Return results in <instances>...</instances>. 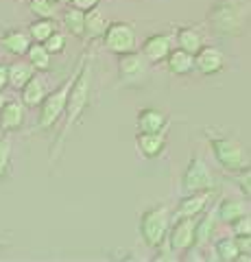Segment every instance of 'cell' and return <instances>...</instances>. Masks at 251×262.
Returning a JSON list of instances; mask_svg holds the SVG:
<instances>
[{"mask_svg": "<svg viewBox=\"0 0 251 262\" xmlns=\"http://www.w3.org/2000/svg\"><path fill=\"white\" fill-rule=\"evenodd\" d=\"M251 7L245 0H216L208 11V24L221 37L245 35L249 27Z\"/></svg>", "mask_w": 251, "mask_h": 262, "instance_id": "obj_1", "label": "cell"}, {"mask_svg": "<svg viewBox=\"0 0 251 262\" xmlns=\"http://www.w3.org/2000/svg\"><path fill=\"white\" fill-rule=\"evenodd\" d=\"M208 138H210V146H212L216 162L225 170L238 175L242 170L251 168V153L240 140L232 136H216V134H208Z\"/></svg>", "mask_w": 251, "mask_h": 262, "instance_id": "obj_2", "label": "cell"}, {"mask_svg": "<svg viewBox=\"0 0 251 262\" xmlns=\"http://www.w3.org/2000/svg\"><path fill=\"white\" fill-rule=\"evenodd\" d=\"M77 77H79V72H75L61 88H57L55 92H51L44 98V103L39 105V129H51L61 118V114L68 107V98H70Z\"/></svg>", "mask_w": 251, "mask_h": 262, "instance_id": "obj_3", "label": "cell"}, {"mask_svg": "<svg viewBox=\"0 0 251 262\" xmlns=\"http://www.w3.org/2000/svg\"><path fill=\"white\" fill-rule=\"evenodd\" d=\"M168 232H171V214L166 206L153 208L142 214L140 234L149 247H159L164 241H168Z\"/></svg>", "mask_w": 251, "mask_h": 262, "instance_id": "obj_4", "label": "cell"}, {"mask_svg": "<svg viewBox=\"0 0 251 262\" xmlns=\"http://www.w3.org/2000/svg\"><path fill=\"white\" fill-rule=\"evenodd\" d=\"M90 85H92V68L85 66L81 68L79 77L72 85V92H70V98H68V107H66V127H63V136L66 131L75 125V122L83 116V110L87 105V98H90Z\"/></svg>", "mask_w": 251, "mask_h": 262, "instance_id": "obj_5", "label": "cell"}, {"mask_svg": "<svg viewBox=\"0 0 251 262\" xmlns=\"http://www.w3.org/2000/svg\"><path fill=\"white\" fill-rule=\"evenodd\" d=\"M181 188L184 192H206V190H214V175L210 173L208 164L199 158V155H194V158L188 162V168H186V173L181 177Z\"/></svg>", "mask_w": 251, "mask_h": 262, "instance_id": "obj_6", "label": "cell"}, {"mask_svg": "<svg viewBox=\"0 0 251 262\" xmlns=\"http://www.w3.org/2000/svg\"><path fill=\"white\" fill-rule=\"evenodd\" d=\"M103 37L105 46L116 55H127L135 51V31L127 22H111Z\"/></svg>", "mask_w": 251, "mask_h": 262, "instance_id": "obj_7", "label": "cell"}, {"mask_svg": "<svg viewBox=\"0 0 251 262\" xmlns=\"http://www.w3.org/2000/svg\"><path fill=\"white\" fill-rule=\"evenodd\" d=\"M194 236H197V216H181L168 232V247L173 251H188L194 247Z\"/></svg>", "mask_w": 251, "mask_h": 262, "instance_id": "obj_8", "label": "cell"}, {"mask_svg": "<svg viewBox=\"0 0 251 262\" xmlns=\"http://www.w3.org/2000/svg\"><path fill=\"white\" fill-rule=\"evenodd\" d=\"M175 35L173 33H157V35L147 37V42L142 44V55L147 57L149 63H157L168 59V55L175 48Z\"/></svg>", "mask_w": 251, "mask_h": 262, "instance_id": "obj_9", "label": "cell"}, {"mask_svg": "<svg viewBox=\"0 0 251 262\" xmlns=\"http://www.w3.org/2000/svg\"><path fill=\"white\" fill-rule=\"evenodd\" d=\"M194 66H197V70L206 77L216 75V72H221L225 68V55L214 46H203L194 55Z\"/></svg>", "mask_w": 251, "mask_h": 262, "instance_id": "obj_10", "label": "cell"}, {"mask_svg": "<svg viewBox=\"0 0 251 262\" xmlns=\"http://www.w3.org/2000/svg\"><path fill=\"white\" fill-rule=\"evenodd\" d=\"M212 199V190H206V192H188L179 201L175 212V219H181V216H199L208 210V203Z\"/></svg>", "mask_w": 251, "mask_h": 262, "instance_id": "obj_11", "label": "cell"}, {"mask_svg": "<svg viewBox=\"0 0 251 262\" xmlns=\"http://www.w3.org/2000/svg\"><path fill=\"white\" fill-rule=\"evenodd\" d=\"M120 75H123L125 81L133 83V81H142L144 75H147V57L144 55H138L133 53H127V55H120Z\"/></svg>", "mask_w": 251, "mask_h": 262, "instance_id": "obj_12", "label": "cell"}, {"mask_svg": "<svg viewBox=\"0 0 251 262\" xmlns=\"http://www.w3.org/2000/svg\"><path fill=\"white\" fill-rule=\"evenodd\" d=\"M166 66H168V70H171L173 75H177V77L190 75L192 70H197V66H194V55L188 53V51H184V48H179V46L173 48V53L168 55Z\"/></svg>", "mask_w": 251, "mask_h": 262, "instance_id": "obj_13", "label": "cell"}, {"mask_svg": "<svg viewBox=\"0 0 251 262\" xmlns=\"http://www.w3.org/2000/svg\"><path fill=\"white\" fill-rule=\"evenodd\" d=\"M0 46H3L7 53L27 55L31 48V35H27L24 31H7L5 35L0 37Z\"/></svg>", "mask_w": 251, "mask_h": 262, "instance_id": "obj_14", "label": "cell"}, {"mask_svg": "<svg viewBox=\"0 0 251 262\" xmlns=\"http://www.w3.org/2000/svg\"><path fill=\"white\" fill-rule=\"evenodd\" d=\"M138 146L144 158H157L162 155L166 146V134L164 131H155V134H140L138 136Z\"/></svg>", "mask_w": 251, "mask_h": 262, "instance_id": "obj_15", "label": "cell"}, {"mask_svg": "<svg viewBox=\"0 0 251 262\" xmlns=\"http://www.w3.org/2000/svg\"><path fill=\"white\" fill-rule=\"evenodd\" d=\"M164 127H166V116L159 110L147 107L138 116V129H140V134H155V131H164Z\"/></svg>", "mask_w": 251, "mask_h": 262, "instance_id": "obj_16", "label": "cell"}, {"mask_svg": "<svg viewBox=\"0 0 251 262\" xmlns=\"http://www.w3.org/2000/svg\"><path fill=\"white\" fill-rule=\"evenodd\" d=\"M24 122V110L20 103H5V107L0 110V127L5 131H18Z\"/></svg>", "mask_w": 251, "mask_h": 262, "instance_id": "obj_17", "label": "cell"}, {"mask_svg": "<svg viewBox=\"0 0 251 262\" xmlns=\"http://www.w3.org/2000/svg\"><path fill=\"white\" fill-rule=\"evenodd\" d=\"M177 46L192 53V55H197L201 48H203V35H201V31L194 29V27H184V29L177 31Z\"/></svg>", "mask_w": 251, "mask_h": 262, "instance_id": "obj_18", "label": "cell"}, {"mask_svg": "<svg viewBox=\"0 0 251 262\" xmlns=\"http://www.w3.org/2000/svg\"><path fill=\"white\" fill-rule=\"evenodd\" d=\"M46 96H48L46 85L39 77H33L27 85L22 88V103L27 105V107H37V105H42Z\"/></svg>", "mask_w": 251, "mask_h": 262, "instance_id": "obj_19", "label": "cell"}, {"mask_svg": "<svg viewBox=\"0 0 251 262\" xmlns=\"http://www.w3.org/2000/svg\"><path fill=\"white\" fill-rule=\"evenodd\" d=\"M216 219H218L216 210H210V212H206V214L197 221L194 247H203L206 243H210V238H212V234H214V227H216Z\"/></svg>", "mask_w": 251, "mask_h": 262, "instance_id": "obj_20", "label": "cell"}, {"mask_svg": "<svg viewBox=\"0 0 251 262\" xmlns=\"http://www.w3.org/2000/svg\"><path fill=\"white\" fill-rule=\"evenodd\" d=\"M33 63H24V61H15V63H11L9 66V85L13 88V90H22L24 85L29 83L31 79H33L35 75H33Z\"/></svg>", "mask_w": 251, "mask_h": 262, "instance_id": "obj_21", "label": "cell"}, {"mask_svg": "<svg viewBox=\"0 0 251 262\" xmlns=\"http://www.w3.org/2000/svg\"><path fill=\"white\" fill-rule=\"evenodd\" d=\"M214 256L221 262H236L240 258V247H238V238H221L214 245Z\"/></svg>", "mask_w": 251, "mask_h": 262, "instance_id": "obj_22", "label": "cell"}, {"mask_svg": "<svg viewBox=\"0 0 251 262\" xmlns=\"http://www.w3.org/2000/svg\"><path fill=\"white\" fill-rule=\"evenodd\" d=\"M216 214H218V221H223V223H234L236 219H240L242 214H247L245 212V206H242L240 201L236 199H223L221 203H218L216 208Z\"/></svg>", "mask_w": 251, "mask_h": 262, "instance_id": "obj_23", "label": "cell"}, {"mask_svg": "<svg viewBox=\"0 0 251 262\" xmlns=\"http://www.w3.org/2000/svg\"><path fill=\"white\" fill-rule=\"evenodd\" d=\"M63 27H66L75 37H83L85 35V11L72 7L63 13Z\"/></svg>", "mask_w": 251, "mask_h": 262, "instance_id": "obj_24", "label": "cell"}, {"mask_svg": "<svg viewBox=\"0 0 251 262\" xmlns=\"http://www.w3.org/2000/svg\"><path fill=\"white\" fill-rule=\"evenodd\" d=\"M107 20L103 18L101 11H87L85 13V35L87 37H101L105 35V31H107Z\"/></svg>", "mask_w": 251, "mask_h": 262, "instance_id": "obj_25", "label": "cell"}, {"mask_svg": "<svg viewBox=\"0 0 251 262\" xmlns=\"http://www.w3.org/2000/svg\"><path fill=\"white\" fill-rule=\"evenodd\" d=\"M27 59L33 63V68L35 70H48L51 68V53H48V48L44 44H31L29 48V53H27Z\"/></svg>", "mask_w": 251, "mask_h": 262, "instance_id": "obj_26", "label": "cell"}, {"mask_svg": "<svg viewBox=\"0 0 251 262\" xmlns=\"http://www.w3.org/2000/svg\"><path fill=\"white\" fill-rule=\"evenodd\" d=\"M57 31V27H55V22L51 20V18H39L37 22H33L29 27V35L35 39V42H39V44H44L48 37L53 35V33Z\"/></svg>", "mask_w": 251, "mask_h": 262, "instance_id": "obj_27", "label": "cell"}, {"mask_svg": "<svg viewBox=\"0 0 251 262\" xmlns=\"http://www.w3.org/2000/svg\"><path fill=\"white\" fill-rule=\"evenodd\" d=\"M57 5L59 3H53V0H29L31 11L37 13L39 18H51V20H55V15H57Z\"/></svg>", "mask_w": 251, "mask_h": 262, "instance_id": "obj_28", "label": "cell"}, {"mask_svg": "<svg viewBox=\"0 0 251 262\" xmlns=\"http://www.w3.org/2000/svg\"><path fill=\"white\" fill-rule=\"evenodd\" d=\"M9 160H11V142L9 138H3L0 140V179L9 170Z\"/></svg>", "mask_w": 251, "mask_h": 262, "instance_id": "obj_29", "label": "cell"}, {"mask_svg": "<svg viewBox=\"0 0 251 262\" xmlns=\"http://www.w3.org/2000/svg\"><path fill=\"white\" fill-rule=\"evenodd\" d=\"M44 46L48 48V53H51V55H57V53H61V51H63V46H66V37H63V33L55 31L53 35L44 42Z\"/></svg>", "mask_w": 251, "mask_h": 262, "instance_id": "obj_30", "label": "cell"}, {"mask_svg": "<svg viewBox=\"0 0 251 262\" xmlns=\"http://www.w3.org/2000/svg\"><path fill=\"white\" fill-rule=\"evenodd\" d=\"M230 227H232L234 236H247V234H251V216L242 214L240 219L234 221V223H230Z\"/></svg>", "mask_w": 251, "mask_h": 262, "instance_id": "obj_31", "label": "cell"}, {"mask_svg": "<svg viewBox=\"0 0 251 262\" xmlns=\"http://www.w3.org/2000/svg\"><path fill=\"white\" fill-rule=\"evenodd\" d=\"M238 188H240V192L245 194L247 199H251V168L238 173Z\"/></svg>", "mask_w": 251, "mask_h": 262, "instance_id": "obj_32", "label": "cell"}, {"mask_svg": "<svg viewBox=\"0 0 251 262\" xmlns=\"http://www.w3.org/2000/svg\"><path fill=\"white\" fill-rule=\"evenodd\" d=\"M72 7H77V9H81V11H92V9H96V5H99V0H72L70 3Z\"/></svg>", "mask_w": 251, "mask_h": 262, "instance_id": "obj_33", "label": "cell"}, {"mask_svg": "<svg viewBox=\"0 0 251 262\" xmlns=\"http://www.w3.org/2000/svg\"><path fill=\"white\" fill-rule=\"evenodd\" d=\"M236 238H238L240 256H251V234H247V236H236Z\"/></svg>", "mask_w": 251, "mask_h": 262, "instance_id": "obj_34", "label": "cell"}, {"mask_svg": "<svg viewBox=\"0 0 251 262\" xmlns=\"http://www.w3.org/2000/svg\"><path fill=\"white\" fill-rule=\"evenodd\" d=\"M9 85V66H0V92Z\"/></svg>", "mask_w": 251, "mask_h": 262, "instance_id": "obj_35", "label": "cell"}, {"mask_svg": "<svg viewBox=\"0 0 251 262\" xmlns=\"http://www.w3.org/2000/svg\"><path fill=\"white\" fill-rule=\"evenodd\" d=\"M5 107V98H3V94H0V110Z\"/></svg>", "mask_w": 251, "mask_h": 262, "instance_id": "obj_36", "label": "cell"}, {"mask_svg": "<svg viewBox=\"0 0 251 262\" xmlns=\"http://www.w3.org/2000/svg\"><path fill=\"white\" fill-rule=\"evenodd\" d=\"M59 3H66L68 5V3H72V0H59Z\"/></svg>", "mask_w": 251, "mask_h": 262, "instance_id": "obj_37", "label": "cell"}, {"mask_svg": "<svg viewBox=\"0 0 251 262\" xmlns=\"http://www.w3.org/2000/svg\"><path fill=\"white\" fill-rule=\"evenodd\" d=\"M53 3H59V0H53Z\"/></svg>", "mask_w": 251, "mask_h": 262, "instance_id": "obj_38", "label": "cell"}]
</instances>
